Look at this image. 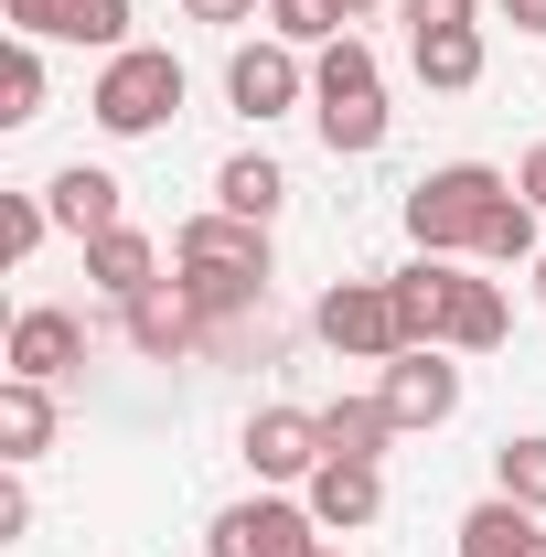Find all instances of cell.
<instances>
[{
	"mask_svg": "<svg viewBox=\"0 0 546 557\" xmlns=\"http://www.w3.org/2000/svg\"><path fill=\"white\" fill-rule=\"evenodd\" d=\"M75 364H86V322H75V311H22V322H11V375L54 386Z\"/></svg>",
	"mask_w": 546,
	"mask_h": 557,
	"instance_id": "obj_13",
	"label": "cell"
},
{
	"mask_svg": "<svg viewBox=\"0 0 546 557\" xmlns=\"http://www.w3.org/2000/svg\"><path fill=\"white\" fill-rule=\"evenodd\" d=\"M0 536H33V493H22V472L0 483Z\"/></svg>",
	"mask_w": 546,
	"mask_h": 557,
	"instance_id": "obj_29",
	"label": "cell"
},
{
	"mask_svg": "<svg viewBox=\"0 0 546 557\" xmlns=\"http://www.w3.org/2000/svg\"><path fill=\"white\" fill-rule=\"evenodd\" d=\"M386 440H397L386 397H333V408H322V450H333V461H386Z\"/></svg>",
	"mask_w": 546,
	"mask_h": 557,
	"instance_id": "obj_18",
	"label": "cell"
},
{
	"mask_svg": "<svg viewBox=\"0 0 546 557\" xmlns=\"http://www.w3.org/2000/svg\"><path fill=\"white\" fill-rule=\"evenodd\" d=\"M504 333H514V311H504V278L450 269V311H439V344H450V354H493Z\"/></svg>",
	"mask_w": 546,
	"mask_h": 557,
	"instance_id": "obj_12",
	"label": "cell"
},
{
	"mask_svg": "<svg viewBox=\"0 0 546 557\" xmlns=\"http://www.w3.org/2000/svg\"><path fill=\"white\" fill-rule=\"evenodd\" d=\"M311 557H343V547H333V536H322V547H311Z\"/></svg>",
	"mask_w": 546,
	"mask_h": 557,
	"instance_id": "obj_33",
	"label": "cell"
},
{
	"mask_svg": "<svg viewBox=\"0 0 546 557\" xmlns=\"http://www.w3.org/2000/svg\"><path fill=\"white\" fill-rule=\"evenodd\" d=\"M493 493H514L525 515H546V440H504L493 450Z\"/></svg>",
	"mask_w": 546,
	"mask_h": 557,
	"instance_id": "obj_25",
	"label": "cell"
},
{
	"mask_svg": "<svg viewBox=\"0 0 546 557\" xmlns=\"http://www.w3.org/2000/svg\"><path fill=\"white\" fill-rule=\"evenodd\" d=\"M333 450H322V408H258L247 418V472L258 483H311Z\"/></svg>",
	"mask_w": 546,
	"mask_h": 557,
	"instance_id": "obj_8",
	"label": "cell"
},
{
	"mask_svg": "<svg viewBox=\"0 0 546 557\" xmlns=\"http://www.w3.org/2000/svg\"><path fill=\"white\" fill-rule=\"evenodd\" d=\"M514 194H525V205L546 214V139H536V150H525V161H514Z\"/></svg>",
	"mask_w": 546,
	"mask_h": 557,
	"instance_id": "obj_30",
	"label": "cell"
},
{
	"mask_svg": "<svg viewBox=\"0 0 546 557\" xmlns=\"http://www.w3.org/2000/svg\"><path fill=\"white\" fill-rule=\"evenodd\" d=\"M183 11H194V22H214V33H236V22H247L258 0H183Z\"/></svg>",
	"mask_w": 546,
	"mask_h": 557,
	"instance_id": "obj_31",
	"label": "cell"
},
{
	"mask_svg": "<svg viewBox=\"0 0 546 557\" xmlns=\"http://www.w3.org/2000/svg\"><path fill=\"white\" fill-rule=\"evenodd\" d=\"M44 440H54V397H44L33 375H11V386H0V461L22 472V461H44Z\"/></svg>",
	"mask_w": 546,
	"mask_h": 557,
	"instance_id": "obj_19",
	"label": "cell"
},
{
	"mask_svg": "<svg viewBox=\"0 0 546 557\" xmlns=\"http://www.w3.org/2000/svg\"><path fill=\"white\" fill-rule=\"evenodd\" d=\"M322 547V515L311 504H289V493H258V504H225L214 515L204 557H311Z\"/></svg>",
	"mask_w": 546,
	"mask_h": 557,
	"instance_id": "obj_6",
	"label": "cell"
},
{
	"mask_svg": "<svg viewBox=\"0 0 546 557\" xmlns=\"http://www.w3.org/2000/svg\"><path fill=\"white\" fill-rule=\"evenodd\" d=\"M536 289H546V258H536Z\"/></svg>",
	"mask_w": 546,
	"mask_h": 557,
	"instance_id": "obj_35",
	"label": "cell"
},
{
	"mask_svg": "<svg viewBox=\"0 0 546 557\" xmlns=\"http://www.w3.org/2000/svg\"><path fill=\"white\" fill-rule=\"evenodd\" d=\"M322 344L353 354V364H397L408 354V322H397V289L386 278H343V289H322Z\"/></svg>",
	"mask_w": 546,
	"mask_h": 557,
	"instance_id": "obj_5",
	"label": "cell"
},
{
	"mask_svg": "<svg viewBox=\"0 0 546 557\" xmlns=\"http://www.w3.org/2000/svg\"><path fill=\"white\" fill-rule=\"evenodd\" d=\"M375 397H386V418H397V429H439V418L461 408V364H450V344H418V354H397Z\"/></svg>",
	"mask_w": 546,
	"mask_h": 557,
	"instance_id": "obj_9",
	"label": "cell"
},
{
	"mask_svg": "<svg viewBox=\"0 0 546 557\" xmlns=\"http://www.w3.org/2000/svg\"><path fill=\"white\" fill-rule=\"evenodd\" d=\"M300 97H311V75H300V44H236V54H225V108H236V119H289V108H300Z\"/></svg>",
	"mask_w": 546,
	"mask_h": 557,
	"instance_id": "obj_7",
	"label": "cell"
},
{
	"mask_svg": "<svg viewBox=\"0 0 546 557\" xmlns=\"http://www.w3.org/2000/svg\"><path fill=\"white\" fill-rule=\"evenodd\" d=\"M0 22H11L22 44H75V22H86V0H0Z\"/></svg>",
	"mask_w": 546,
	"mask_h": 557,
	"instance_id": "obj_26",
	"label": "cell"
},
{
	"mask_svg": "<svg viewBox=\"0 0 546 557\" xmlns=\"http://www.w3.org/2000/svg\"><path fill=\"white\" fill-rule=\"evenodd\" d=\"M536 547H546V525L514 504V493H493V504L461 515V557H536Z\"/></svg>",
	"mask_w": 546,
	"mask_h": 557,
	"instance_id": "obj_17",
	"label": "cell"
},
{
	"mask_svg": "<svg viewBox=\"0 0 546 557\" xmlns=\"http://www.w3.org/2000/svg\"><path fill=\"white\" fill-rule=\"evenodd\" d=\"M278 194H289V172H278L269 150H236V161L214 172V205H225V214H247V225H269V214H278Z\"/></svg>",
	"mask_w": 546,
	"mask_h": 557,
	"instance_id": "obj_20",
	"label": "cell"
},
{
	"mask_svg": "<svg viewBox=\"0 0 546 557\" xmlns=\"http://www.w3.org/2000/svg\"><path fill=\"white\" fill-rule=\"evenodd\" d=\"M408 65H418V86H439V97L482 86V22H450V33H408Z\"/></svg>",
	"mask_w": 546,
	"mask_h": 557,
	"instance_id": "obj_15",
	"label": "cell"
},
{
	"mask_svg": "<svg viewBox=\"0 0 546 557\" xmlns=\"http://www.w3.org/2000/svg\"><path fill=\"white\" fill-rule=\"evenodd\" d=\"M472 258H493V269H525V258H546V247H536V205H525V194H504Z\"/></svg>",
	"mask_w": 546,
	"mask_h": 557,
	"instance_id": "obj_23",
	"label": "cell"
},
{
	"mask_svg": "<svg viewBox=\"0 0 546 557\" xmlns=\"http://www.w3.org/2000/svg\"><path fill=\"white\" fill-rule=\"evenodd\" d=\"M311 119L333 139V161H364V150H386V65L343 33L322 44V65H311Z\"/></svg>",
	"mask_w": 546,
	"mask_h": 557,
	"instance_id": "obj_2",
	"label": "cell"
},
{
	"mask_svg": "<svg viewBox=\"0 0 546 557\" xmlns=\"http://www.w3.org/2000/svg\"><path fill=\"white\" fill-rule=\"evenodd\" d=\"M504 22L514 33H546V0H504Z\"/></svg>",
	"mask_w": 546,
	"mask_h": 557,
	"instance_id": "obj_32",
	"label": "cell"
},
{
	"mask_svg": "<svg viewBox=\"0 0 546 557\" xmlns=\"http://www.w3.org/2000/svg\"><path fill=\"white\" fill-rule=\"evenodd\" d=\"M44 205H54V225H65L75 247H97V236L119 225V172L75 161V172H54V183H44Z\"/></svg>",
	"mask_w": 546,
	"mask_h": 557,
	"instance_id": "obj_14",
	"label": "cell"
},
{
	"mask_svg": "<svg viewBox=\"0 0 546 557\" xmlns=\"http://www.w3.org/2000/svg\"><path fill=\"white\" fill-rule=\"evenodd\" d=\"M44 119V54L11 33V54H0V129H33Z\"/></svg>",
	"mask_w": 546,
	"mask_h": 557,
	"instance_id": "obj_22",
	"label": "cell"
},
{
	"mask_svg": "<svg viewBox=\"0 0 546 557\" xmlns=\"http://www.w3.org/2000/svg\"><path fill=\"white\" fill-rule=\"evenodd\" d=\"M172 269H183V289L214 311V333L236 322V311H258L269 300V225H247V214H194L183 236H172Z\"/></svg>",
	"mask_w": 546,
	"mask_h": 557,
	"instance_id": "obj_1",
	"label": "cell"
},
{
	"mask_svg": "<svg viewBox=\"0 0 546 557\" xmlns=\"http://www.w3.org/2000/svg\"><path fill=\"white\" fill-rule=\"evenodd\" d=\"M504 194H514V183H504L493 161H439L429 183H408V236H418V258H461V247H482V225H493Z\"/></svg>",
	"mask_w": 546,
	"mask_h": 557,
	"instance_id": "obj_3",
	"label": "cell"
},
{
	"mask_svg": "<svg viewBox=\"0 0 546 557\" xmlns=\"http://www.w3.org/2000/svg\"><path fill=\"white\" fill-rule=\"evenodd\" d=\"M408 11V33H450V22H472V0H397Z\"/></svg>",
	"mask_w": 546,
	"mask_h": 557,
	"instance_id": "obj_28",
	"label": "cell"
},
{
	"mask_svg": "<svg viewBox=\"0 0 546 557\" xmlns=\"http://www.w3.org/2000/svg\"><path fill=\"white\" fill-rule=\"evenodd\" d=\"M536 557H546V547H536Z\"/></svg>",
	"mask_w": 546,
	"mask_h": 557,
	"instance_id": "obj_36",
	"label": "cell"
},
{
	"mask_svg": "<svg viewBox=\"0 0 546 557\" xmlns=\"http://www.w3.org/2000/svg\"><path fill=\"white\" fill-rule=\"evenodd\" d=\"M86 278H97V289H108V300H139V289H150V278H161V247H150V236H139V225H108V236H97V247H86Z\"/></svg>",
	"mask_w": 546,
	"mask_h": 557,
	"instance_id": "obj_16",
	"label": "cell"
},
{
	"mask_svg": "<svg viewBox=\"0 0 546 557\" xmlns=\"http://www.w3.org/2000/svg\"><path fill=\"white\" fill-rule=\"evenodd\" d=\"M44 225H54V205H44V194H0V258L22 269V258L44 247Z\"/></svg>",
	"mask_w": 546,
	"mask_h": 557,
	"instance_id": "obj_27",
	"label": "cell"
},
{
	"mask_svg": "<svg viewBox=\"0 0 546 557\" xmlns=\"http://www.w3.org/2000/svg\"><path fill=\"white\" fill-rule=\"evenodd\" d=\"M343 11H375V0H343Z\"/></svg>",
	"mask_w": 546,
	"mask_h": 557,
	"instance_id": "obj_34",
	"label": "cell"
},
{
	"mask_svg": "<svg viewBox=\"0 0 546 557\" xmlns=\"http://www.w3.org/2000/svg\"><path fill=\"white\" fill-rule=\"evenodd\" d=\"M343 22H353L343 0H269V33H278V44H311V54L343 44Z\"/></svg>",
	"mask_w": 546,
	"mask_h": 557,
	"instance_id": "obj_24",
	"label": "cell"
},
{
	"mask_svg": "<svg viewBox=\"0 0 546 557\" xmlns=\"http://www.w3.org/2000/svg\"><path fill=\"white\" fill-rule=\"evenodd\" d=\"M386 289H397V322H408V354H418V344H439V311H450V258H418V269H397Z\"/></svg>",
	"mask_w": 546,
	"mask_h": 557,
	"instance_id": "obj_21",
	"label": "cell"
},
{
	"mask_svg": "<svg viewBox=\"0 0 546 557\" xmlns=\"http://www.w3.org/2000/svg\"><path fill=\"white\" fill-rule=\"evenodd\" d=\"M97 129L108 139H150L161 119H183V65L161 54V44H129V54H108V75H97Z\"/></svg>",
	"mask_w": 546,
	"mask_h": 557,
	"instance_id": "obj_4",
	"label": "cell"
},
{
	"mask_svg": "<svg viewBox=\"0 0 546 557\" xmlns=\"http://www.w3.org/2000/svg\"><path fill=\"white\" fill-rule=\"evenodd\" d=\"M129 311V344L139 354H194V344H214V311L183 289V278H150L139 300H119Z\"/></svg>",
	"mask_w": 546,
	"mask_h": 557,
	"instance_id": "obj_10",
	"label": "cell"
},
{
	"mask_svg": "<svg viewBox=\"0 0 546 557\" xmlns=\"http://www.w3.org/2000/svg\"><path fill=\"white\" fill-rule=\"evenodd\" d=\"M300 504L322 515V536H353V525L386 515V472H375V461H322V472L300 483Z\"/></svg>",
	"mask_w": 546,
	"mask_h": 557,
	"instance_id": "obj_11",
	"label": "cell"
}]
</instances>
